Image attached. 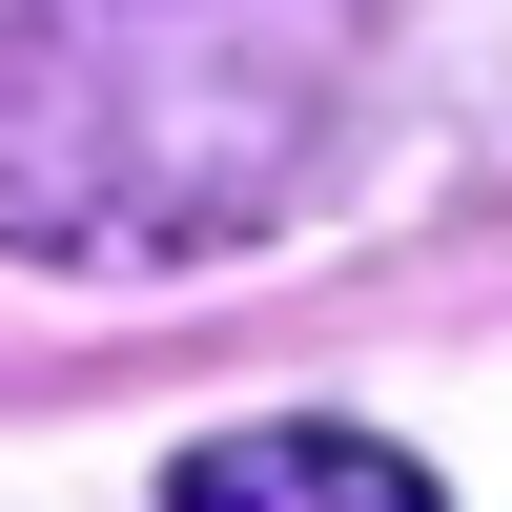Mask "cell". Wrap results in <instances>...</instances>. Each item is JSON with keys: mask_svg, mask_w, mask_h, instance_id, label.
Here are the masks:
<instances>
[{"mask_svg": "<svg viewBox=\"0 0 512 512\" xmlns=\"http://www.w3.org/2000/svg\"><path fill=\"white\" fill-rule=\"evenodd\" d=\"M164 512H451V492L410 472L390 431H205L185 472H164Z\"/></svg>", "mask_w": 512, "mask_h": 512, "instance_id": "obj_1", "label": "cell"}]
</instances>
